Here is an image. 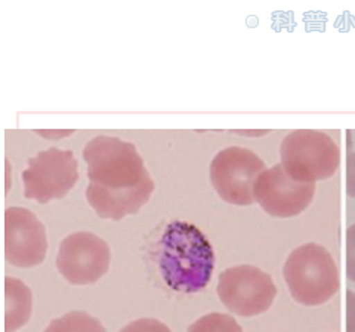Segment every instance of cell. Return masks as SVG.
I'll return each instance as SVG.
<instances>
[{"label":"cell","instance_id":"obj_12","mask_svg":"<svg viewBox=\"0 0 355 332\" xmlns=\"http://www.w3.org/2000/svg\"><path fill=\"white\" fill-rule=\"evenodd\" d=\"M44 332H107L99 320L85 312H70L53 319Z\"/></svg>","mask_w":355,"mask_h":332},{"label":"cell","instance_id":"obj_17","mask_svg":"<svg viewBox=\"0 0 355 332\" xmlns=\"http://www.w3.org/2000/svg\"><path fill=\"white\" fill-rule=\"evenodd\" d=\"M347 332H355V294L347 292Z\"/></svg>","mask_w":355,"mask_h":332},{"label":"cell","instance_id":"obj_11","mask_svg":"<svg viewBox=\"0 0 355 332\" xmlns=\"http://www.w3.org/2000/svg\"><path fill=\"white\" fill-rule=\"evenodd\" d=\"M6 310H5V331L15 332L26 325L31 315V291L26 283L18 279L6 278L5 281Z\"/></svg>","mask_w":355,"mask_h":332},{"label":"cell","instance_id":"obj_7","mask_svg":"<svg viewBox=\"0 0 355 332\" xmlns=\"http://www.w3.org/2000/svg\"><path fill=\"white\" fill-rule=\"evenodd\" d=\"M265 171V163L249 149L220 150L210 163V181L218 194L231 205L248 206L254 202L253 187Z\"/></svg>","mask_w":355,"mask_h":332},{"label":"cell","instance_id":"obj_3","mask_svg":"<svg viewBox=\"0 0 355 332\" xmlns=\"http://www.w3.org/2000/svg\"><path fill=\"white\" fill-rule=\"evenodd\" d=\"M283 274L293 300L302 306L324 304L339 291L338 265L318 243H305L292 251Z\"/></svg>","mask_w":355,"mask_h":332},{"label":"cell","instance_id":"obj_8","mask_svg":"<svg viewBox=\"0 0 355 332\" xmlns=\"http://www.w3.org/2000/svg\"><path fill=\"white\" fill-rule=\"evenodd\" d=\"M111 252L107 242L89 231L67 236L57 254V267L71 285L98 282L110 269Z\"/></svg>","mask_w":355,"mask_h":332},{"label":"cell","instance_id":"obj_15","mask_svg":"<svg viewBox=\"0 0 355 332\" xmlns=\"http://www.w3.org/2000/svg\"><path fill=\"white\" fill-rule=\"evenodd\" d=\"M347 276L355 282V224L347 230Z\"/></svg>","mask_w":355,"mask_h":332},{"label":"cell","instance_id":"obj_9","mask_svg":"<svg viewBox=\"0 0 355 332\" xmlns=\"http://www.w3.org/2000/svg\"><path fill=\"white\" fill-rule=\"evenodd\" d=\"M315 184L301 183L286 172L283 165L265 169L253 187V197L266 214L291 218L302 214L313 202Z\"/></svg>","mask_w":355,"mask_h":332},{"label":"cell","instance_id":"obj_4","mask_svg":"<svg viewBox=\"0 0 355 332\" xmlns=\"http://www.w3.org/2000/svg\"><path fill=\"white\" fill-rule=\"evenodd\" d=\"M280 156L292 179L313 184L335 175L340 163L339 146L321 131L291 132L282 142Z\"/></svg>","mask_w":355,"mask_h":332},{"label":"cell","instance_id":"obj_10","mask_svg":"<svg viewBox=\"0 0 355 332\" xmlns=\"http://www.w3.org/2000/svg\"><path fill=\"white\" fill-rule=\"evenodd\" d=\"M48 238L40 219L26 208H8L5 213V258L15 267L28 269L46 257Z\"/></svg>","mask_w":355,"mask_h":332},{"label":"cell","instance_id":"obj_5","mask_svg":"<svg viewBox=\"0 0 355 332\" xmlns=\"http://www.w3.org/2000/svg\"><path fill=\"white\" fill-rule=\"evenodd\" d=\"M24 196L39 204H48L67 196L79 180V168L73 151L52 147L28 160L21 174Z\"/></svg>","mask_w":355,"mask_h":332},{"label":"cell","instance_id":"obj_1","mask_svg":"<svg viewBox=\"0 0 355 332\" xmlns=\"http://www.w3.org/2000/svg\"><path fill=\"white\" fill-rule=\"evenodd\" d=\"M89 185L86 199L105 219L135 215L154 193V181L132 142L99 135L86 144Z\"/></svg>","mask_w":355,"mask_h":332},{"label":"cell","instance_id":"obj_14","mask_svg":"<svg viewBox=\"0 0 355 332\" xmlns=\"http://www.w3.org/2000/svg\"><path fill=\"white\" fill-rule=\"evenodd\" d=\"M120 332H172L164 324L157 319H138L126 325Z\"/></svg>","mask_w":355,"mask_h":332},{"label":"cell","instance_id":"obj_13","mask_svg":"<svg viewBox=\"0 0 355 332\" xmlns=\"http://www.w3.org/2000/svg\"><path fill=\"white\" fill-rule=\"evenodd\" d=\"M188 332H243V328L230 315L209 313L196 320Z\"/></svg>","mask_w":355,"mask_h":332},{"label":"cell","instance_id":"obj_6","mask_svg":"<svg viewBox=\"0 0 355 332\" xmlns=\"http://www.w3.org/2000/svg\"><path fill=\"white\" fill-rule=\"evenodd\" d=\"M218 295L230 312L250 317L265 313L277 297L272 278L254 265H236L222 272Z\"/></svg>","mask_w":355,"mask_h":332},{"label":"cell","instance_id":"obj_2","mask_svg":"<svg viewBox=\"0 0 355 332\" xmlns=\"http://www.w3.org/2000/svg\"><path fill=\"white\" fill-rule=\"evenodd\" d=\"M159 267L171 290L193 294L205 290L215 269V252L194 224L173 221L160 239Z\"/></svg>","mask_w":355,"mask_h":332},{"label":"cell","instance_id":"obj_16","mask_svg":"<svg viewBox=\"0 0 355 332\" xmlns=\"http://www.w3.org/2000/svg\"><path fill=\"white\" fill-rule=\"evenodd\" d=\"M347 192L355 197V151H352L347 160Z\"/></svg>","mask_w":355,"mask_h":332}]
</instances>
